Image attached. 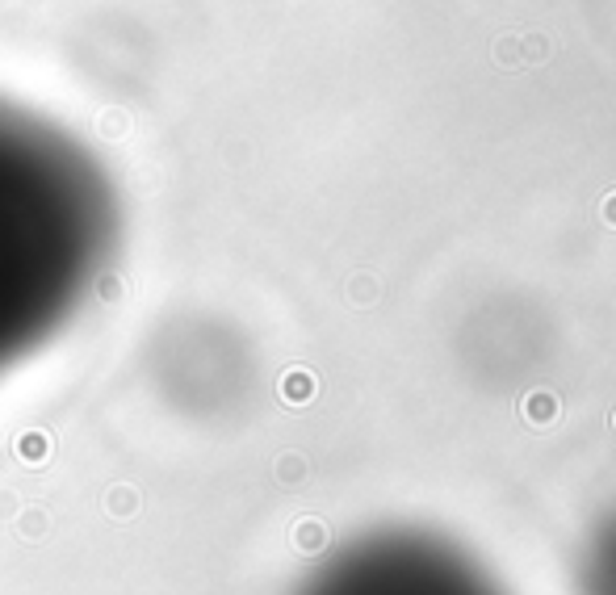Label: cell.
<instances>
[{
    "label": "cell",
    "instance_id": "obj_3",
    "mask_svg": "<svg viewBox=\"0 0 616 595\" xmlns=\"http://www.w3.org/2000/svg\"><path fill=\"white\" fill-rule=\"evenodd\" d=\"M147 373L160 399L172 411L193 415V420L231 415L248 399L252 386V361L244 340L214 319H172L151 340Z\"/></svg>",
    "mask_w": 616,
    "mask_h": 595
},
{
    "label": "cell",
    "instance_id": "obj_2",
    "mask_svg": "<svg viewBox=\"0 0 616 595\" xmlns=\"http://www.w3.org/2000/svg\"><path fill=\"white\" fill-rule=\"evenodd\" d=\"M294 595H503L466 549L428 528H369L323 554Z\"/></svg>",
    "mask_w": 616,
    "mask_h": 595
},
{
    "label": "cell",
    "instance_id": "obj_4",
    "mask_svg": "<svg viewBox=\"0 0 616 595\" xmlns=\"http://www.w3.org/2000/svg\"><path fill=\"white\" fill-rule=\"evenodd\" d=\"M575 595H616V508L587 528L575 554Z\"/></svg>",
    "mask_w": 616,
    "mask_h": 595
},
{
    "label": "cell",
    "instance_id": "obj_1",
    "mask_svg": "<svg viewBox=\"0 0 616 595\" xmlns=\"http://www.w3.org/2000/svg\"><path fill=\"white\" fill-rule=\"evenodd\" d=\"M118 235V189L97 151L0 93V382L80 319Z\"/></svg>",
    "mask_w": 616,
    "mask_h": 595
}]
</instances>
